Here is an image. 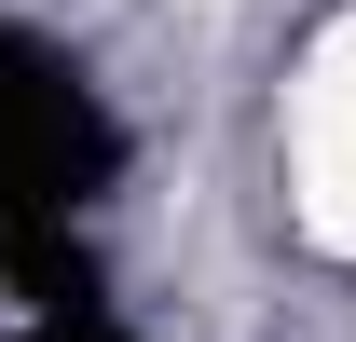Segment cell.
Returning <instances> with one entry per match:
<instances>
[{
	"label": "cell",
	"instance_id": "obj_1",
	"mask_svg": "<svg viewBox=\"0 0 356 342\" xmlns=\"http://www.w3.org/2000/svg\"><path fill=\"white\" fill-rule=\"evenodd\" d=\"M110 165H124V124L96 110V83L55 42L0 28V274L42 315V342L110 329L96 260H83V206L110 192Z\"/></svg>",
	"mask_w": 356,
	"mask_h": 342
},
{
	"label": "cell",
	"instance_id": "obj_2",
	"mask_svg": "<svg viewBox=\"0 0 356 342\" xmlns=\"http://www.w3.org/2000/svg\"><path fill=\"white\" fill-rule=\"evenodd\" d=\"M69 342H124V329H69Z\"/></svg>",
	"mask_w": 356,
	"mask_h": 342
}]
</instances>
